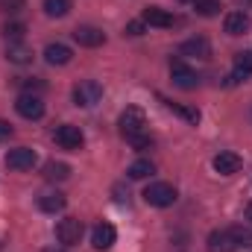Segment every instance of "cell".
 <instances>
[{
    "label": "cell",
    "instance_id": "f1b7e54d",
    "mask_svg": "<svg viewBox=\"0 0 252 252\" xmlns=\"http://www.w3.org/2000/svg\"><path fill=\"white\" fill-rule=\"evenodd\" d=\"M144 32V21H129L126 24V35H141Z\"/></svg>",
    "mask_w": 252,
    "mask_h": 252
},
{
    "label": "cell",
    "instance_id": "8fae6325",
    "mask_svg": "<svg viewBox=\"0 0 252 252\" xmlns=\"http://www.w3.org/2000/svg\"><path fill=\"white\" fill-rule=\"evenodd\" d=\"M115 241H118V232H115L112 223H97V226H94V232H91V244H94V250H100V252L112 250Z\"/></svg>",
    "mask_w": 252,
    "mask_h": 252
},
{
    "label": "cell",
    "instance_id": "4dcf8cb0",
    "mask_svg": "<svg viewBox=\"0 0 252 252\" xmlns=\"http://www.w3.org/2000/svg\"><path fill=\"white\" fill-rule=\"evenodd\" d=\"M41 252H67V247H47V250H41Z\"/></svg>",
    "mask_w": 252,
    "mask_h": 252
},
{
    "label": "cell",
    "instance_id": "cb8c5ba5",
    "mask_svg": "<svg viewBox=\"0 0 252 252\" xmlns=\"http://www.w3.org/2000/svg\"><path fill=\"white\" fill-rule=\"evenodd\" d=\"M229 232H232V238H235L238 247H252V229H247V226H232Z\"/></svg>",
    "mask_w": 252,
    "mask_h": 252
},
{
    "label": "cell",
    "instance_id": "7c38bea8",
    "mask_svg": "<svg viewBox=\"0 0 252 252\" xmlns=\"http://www.w3.org/2000/svg\"><path fill=\"white\" fill-rule=\"evenodd\" d=\"M205 247H208V252H235L238 250V244H235V238H232L229 229H214L208 235Z\"/></svg>",
    "mask_w": 252,
    "mask_h": 252
},
{
    "label": "cell",
    "instance_id": "ac0fdd59",
    "mask_svg": "<svg viewBox=\"0 0 252 252\" xmlns=\"http://www.w3.org/2000/svg\"><path fill=\"white\" fill-rule=\"evenodd\" d=\"M6 59L15 62V64H27V62H32V50L27 44H21V41H12L6 47Z\"/></svg>",
    "mask_w": 252,
    "mask_h": 252
},
{
    "label": "cell",
    "instance_id": "ffe728a7",
    "mask_svg": "<svg viewBox=\"0 0 252 252\" xmlns=\"http://www.w3.org/2000/svg\"><path fill=\"white\" fill-rule=\"evenodd\" d=\"M153 173H156V167H153V161H147V158L132 161V164H129V170H126V176H129V179H147V176H153Z\"/></svg>",
    "mask_w": 252,
    "mask_h": 252
},
{
    "label": "cell",
    "instance_id": "277c9868",
    "mask_svg": "<svg viewBox=\"0 0 252 252\" xmlns=\"http://www.w3.org/2000/svg\"><path fill=\"white\" fill-rule=\"evenodd\" d=\"M53 138H56V144H59L62 150H82V144H85V135H82V129H79V126H73V124L56 126Z\"/></svg>",
    "mask_w": 252,
    "mask_h": 252
},
{
    "label": "cell",
    "instance_id": "1f68e13d",
    "mask_svg": "<svg viewBox=\"0 0 252 252\" xmlns=\"http://www.w3.org/2000/svg\"><path fill=\"white\" fill-rule=\"evenodd\" d=\"M247 220H250V223H252V202H250V205H247Z\"/></svg>",
    "mask_w": 252,
    "mask_h": 252
},
{
    "label": "cell",
    "instance_id": "8992f818",
    "mask_svg": "<svg viewBox=\"0 0 252 252\" xmlns=\"http://www.w3.org/2000/svg\"><path fill=\"white\" fill-rule=\"evenodd\" d=\"M15 112H18L21 118H27V121H38V118L44 115V100H41L38 94H21V97L15 100Z\"/></svg>",
    "mask_w": 252,
    "mask_h": 252
},
{
    "label": "cell",
    "instance_id": "44dd1931",
    "mask_svg": "<svg viewBox=\"0 0 252 252\" xmlns=\"http://www.w3.org/2000/svg\"><path fill=\"white\" fill-rule=\"evenodd\" d=\"M70 6H73V0H44V12L50 18H64L70 12Z\"/></svg>",
    "mask_w": 252,
    "mask_h": 252
},
{
    "label": "cell",
    "instance_id": "ba28073f",
    "mask_svg": "<svg viewBox=\"0 0 252 252\" xmlns=\"http://www.w3.org/2000/svg\"><path fill=\"white\" fill-rule=\"evenodd\" d=\"M170 76H173V85H176V88H182V91H190V88H196V85H199L196 70L188 67L185 62H179V59H173V62H170Z\"/></svg>",
    "mask_w": 252,
    "mask_h": 252
},
{
    "label": "cell",
    "instance_id": "83f0119b",
    "mask_svg": "<svg viewBox=\"0 0 252 252\" xmlns=\"http://www.w3.org/2000/svg\"><path fill=\"white\" fill-rule=\"evenodd\" d=\"M27 6V0H0V9L3 12H21Z\"/></svg>",
    "mask_w": 252,
    "mask_h": 252
},
{
    "label": "cell",
    "instance_id": "7402d4cb",
    "mask_svg": "<svg viewBox=\"0 0 252 252\" xmlns=\"http://www.w3.org/2000/svg\"><path fill=\"white\" fill-rule=\"evenodd\" d=\"M250 73H252V50H244V53L235 56V79L250 76Z\"/></svg>",
    "mask_w": 252,
    "mask_h": 252
},
{
    "label": "cell",
    "instance_id": "d6a6232c",
    "mask_svg": "<svg viewBox=\"0 0 252 252\" xmlns=\"http://www.w3.org/2000/svg\"><path fill=\"white\" fill-rule=\"evenodd\" d=\"M238 6H252V0H235Z\"/></svg>",
    "mask_w": 252,
    "mask_h": 252
},
{
    "label": "cell",
    "instance_id": "484cf974",
    "mask_svg": "<svg viewBox=\"0 0 252 252\" xmlns=\"http://www.w3.org/2000/svg\"><path fill=\"white\" fill-rule=\"evenodd\" d=\"M21 85H24V94H38V91H44V82H41L38 76H32V79H21Z\"/></svg>",
    "mask_w": 252,
    "mask_h": 252
},
{
    "label": "cell",
    "instance_id": "2e32d148",
    "mask_svg": "<svg viewBox=\"0 0 252 252\" xmlns=\"http://www.w3.org/2000/svg\"><path fill=\"white\" fill-rule=\"evenodd\" d=\"M64 202H67V199H64V193H59V190H44V193H38V208L47 211V214L62 211Z\"/></svg>",
    "mask_w": 252,
    "mask_h": 252
},
{
    "label": "cell",
    "instance_id": "e0dca14e",
    "mask_svg": "<svg viewBox=\"0 0 252 252\" xmlns=\"http://www.w3.org/2000/svg\"><path fill=\"white\" fill-rule=\"evenodd\" d=\"M44 59H47V64H67L70 59H73V53H70V47L67 44H47L44 47Z\"/></svg>",
    "mask_w": 252,
    "mask_h": 252
},
{
    "label": "cell",
    "instance_id": "f546056e",
    "mask_svg": "<svg viewBox=\"0 0 252 252\" xmlns=\"http://www.w3.org/2000/svg\"><path fill=\"white\" fill-rule=\"evenodd\" d=\"M6 138H12V124L0 121V141H6Z\"/></svg>",
    "mask_w": 252,
    "mask_h": 252
},
{
    "label": "cell",
    "instance_id": "5b68a950",
    "mask_svg": "<svg viewBox=\"0 0 252 252\" xmlns=\"http://www.w3.org/2000/svg\"><path fill=\"white\" fill-rule=\"evenodd\" d=\"M82 220H76V217H64L59 220V226H56V238H59V244L62 247H73V244H79L82 241Z\"/></svg>",
    "mask_w": 252,
    "mask_h": 252
},
{
    "label": "cell",
    "instance_id": "9c48e42d",
    "mask_svg": "<svg viewBox=\"0 0 252 252\" xmlns=\"http://www.w3.org/2000/svg\"><path fill=\"white\" fill-rule=\"evenodd\" d=\"M73 41L79 47H100V44H106V32L97 30V27H91V24H79L73 30Z\"/></svg>",
    "mask_w": 252,
    "mask_h": 252
},
{
    "label": "cell",
    "instance_id": "603a6c76",
    "mask_svg": "<svg viewBox=\"0 0 252 252\" xmlns=\"http://www.w3.org/2000/svg\"><path fill=\"white\" fill-rule=\"evenodd\" d=\"M193 9L202 18H214V15H220V0H193Z\"/></svg>",
    "mask_w": 252,
    "mask_h": 252
},
{
    "label": "cell",
    "instance_id": "d6986e66",
    "mask_svg": "<svg viewBox=\"0 0 252 252\" xmlns=\"http://www.w3.org/2000/svg\"><path fill=\"white\" fill-rule=\"evenodd\" d=\"M70 176V167L64 161H47L44 164V179L47 182H64Z\"/></svg>",
    "mask_w": 252,
    "mask_h": 252
},
{
    "label": "cell",
    "instance_id": "6da1fadb",
    "mask_svg": "<svg viewBox=\"0 0 252 252\" xmlns=\"http://www.w3.org/2000/svg\"><path fill=\"white\" fill-rule=\"evenodd\" d=\"M176 196H179V190L173 188L170 182H153V185L144 188V199L153 208H167V205L176 202Z\"/></svg>",
    "mask_w": 252,
    "mask_h": 252
},
{
    "label": "cell",
    "instance_id": "52a82bcc",
    "mask_svg": "<svg viewBox=\"0 0 252 252\" xmlns=\"http://www.w3.org/2000/svg\"><path fill=\"white\" fill-rule=\"evenodd\" d=\"M35 161H38V156L30 147H15V150L6 153V167L9 170H32Z\"/></svg>",
    "mask_w": 252,
    "mask_h": 252
},
{
    "label": "cell",
    "instance_id": "5bb4252c",
    "mask_svg": "<svg viewBox=\"0 0 252 252\" xmlns=\"http://www.w3.org/2000/svg\"><path fill=\"white\" fill-rule=\"evenodd\" d=\"M141 21H144V24H150V27H161V30H167V27H173V24H176V18H173L170 12L158 9V6H147V9H144V15H141Z\"/></svg>",
    "mask_w": 252,
    "mask_h": 252
},
{
    "label": "cell",
    "instance_id": "30bf717a",
    "mask_svg": "<svg viewBox=\"0 0 252 252\" xmlns=\"http://www.w3.org/2000/svg\"><path fill=\"white\" fill-rule=\"evenodd\" d=\"M211 164H214V170H217L220 176H235V173L244 167V158H241L238 153H229V150H226V153H217Z\"/></svg>",
    "mask_w": 252,
    "mask_h": 252
},
{
    "label": "cell",
    "instance_id": "4fadbf2b",
    "mask_svg": "<svg viewBox=\"0 0 252 252\" xmlns=\"http://www.w3.org/2000/svg\"><path fill=\"white\" fill-rule=\"evenodd\" d=\"M179 53H182V56H190V59H208V56H211V44H208V38L196 35V38L182 41Z\"/></svg>",
    "mask_w": 252,
    "mask_h": 252
},
{
    "label": "cell",
    "instance_id": "4316f807",
    "mask_svg": "<svg viewBox=\"0 0 252 252\" xmlns=\"http://www.w3.org/2000/svg\"><path fill=\"white\" fill-rule=\"evenodd\" d=\"M135 150H147V147H153V138L147 135V132H141V135H132V138H126Z\"/></svg>",
    "mask_w": 252,
    "mask_h": 252
},
{
    "label": "cell",
    "instance_id": "d4e9b609",
    "mask_svg": "<svg viewBox=\"0 0 252 252\" xmlns=\"http://www.w3.org/2000/svg\"><path fill=\"white\" fill-rule=\"evenodd\" d=\"M24 32H27V27H24V24H18V21L3 24V35H6L9 41H21V38H24Z\"/></svg>",
    "mask_w": 252,
    "mask_h": 252
},
{
    "label": "cell",
    "instance_id": "7a4b0ae2",
    "mask_svg": "<svg viewBox=\"0 0 252 252\" xmlns=\"http://www.w3.org/2000/svg\"><path fill=\"white\" fill-rule=\"evenodd\" d=\"M100 100H103V85L97 79H79L73 85V103L76 106L88 109V106H97Z\"/></svg>",
    "mask_w": 252,
    "mask_h": 252
},
{
    "label": "cell",
    "instance_id": "9a60e30c",
    "mask_svg": "<svg viewBox=\"0 0 252 252\" xmlns=\"http://www.w3.org/2000/svg\"><path fill=\"white\" fill-rule=\"evenodd\" d=\"M223 27H226V32L229 35H244L247 30H250V15L247 12H229L226 15V21H223Z\"/></svg>",
    "mask_w": 252,
    "mask_h": 252
},
{
    "label": "cell",
    "instance_id": "3957f363",
    "mask_svg": "<svg viewBox=\"0 0 252 252\" xmlns=\"http://www.w3.org/2000/svg\"><path fill=\"white\" fill-rule=\"evenodd\" d=\"M144 126H147V115H144V109H138V106H126V112L121 115V132H124V138L141 135Z\"/></svg>",
    "mask_w": 252,
    "mask_h": 252
}]
</instances>
